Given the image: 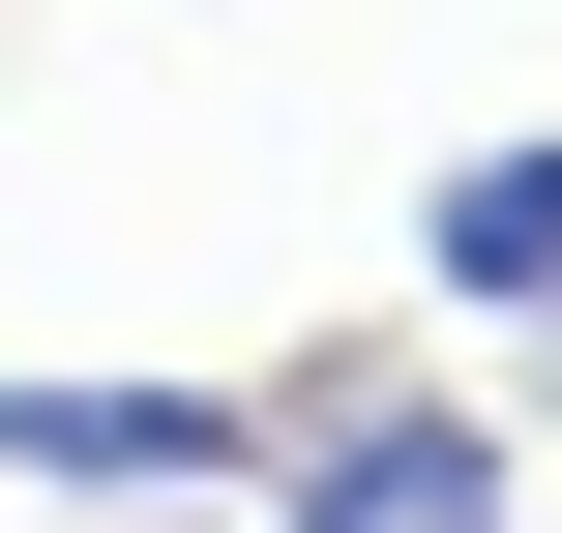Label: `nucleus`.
I'll return each instance as SVG.
<instances>
[{"label": "nucleus", "instance_id": "obj_4", "mask_svg": "<svg viewBox=\"0 0 562 533\" xmlns=\"http://www.w3.org/2000/svg\"><path fill=\"white\" fill-rule=\"evenodd\" d=\"M533 445H562V326H533Z\"/></svg>", "mask_w": 562, "mask_h": 533}, {"label": "nucleus", "instance_id": "obj_1", "mask_svg": "<svg viewBox=\"0 0 562 533\" xmlns=\"http://www.w3.org/2000/svg\"><path fill=\"white\" fill-rule=\"evenodd\" d=\"M237 533H533V415L415 326H326L237 386Z\"/></svg>", "mask_w": 562, "mask_h": 533}, {"label": "nucleus", "instance_id": "obj_2", "mask_svg": "<svg viewBox=\"0 0 562 533\" xmlns=\"http://www.w3.org/2000/svg\"><path fill=\"white\" fill-rule=\"evenodd\" d=\"M0 475H30V504H237V386H119V356H0Z\"/></svg>", "mask_w": 562, "mask_h": 533}, {"label": "nucleus", "instance_id": "obj_3", "mask_svg": "<svg viewBox=\"0 0 562 533\" xmlns=\"http://www.w3.org/2000/svg\"><path fill=\"white\" fill-rule=\"evenodd\" d=\"M415 297H445V356H533L562 326V148H445L415 178Z\"/></svg>", "mask_w": 562, "mask_h": 533}]
</instances>
